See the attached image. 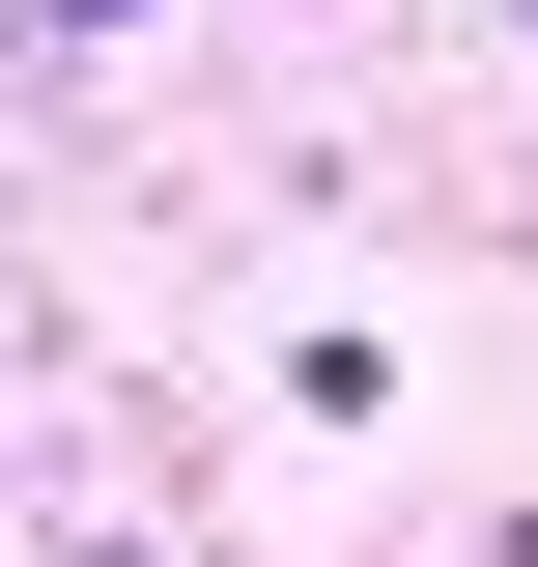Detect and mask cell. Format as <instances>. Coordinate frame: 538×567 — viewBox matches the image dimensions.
I'll return each instance as SVG.
<instances>
[{"mask_svg":"<svg viewBox=\"0 0 538 567\" xmlns=\"http://www.w3.org/2000/svg\"><path fill=\"white\" fill-rule=\"evenodd\" d=\"M510 29H538V0H510Z\"/></svg>","mask_w":538,"mask_h":567,"instance_id":"obj_1","label":"cell"}]
</instances>
